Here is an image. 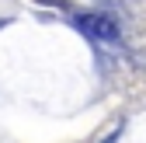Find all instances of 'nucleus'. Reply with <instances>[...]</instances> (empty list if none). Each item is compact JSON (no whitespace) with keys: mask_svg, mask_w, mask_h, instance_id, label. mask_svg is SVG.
I'll use <instances>...</instances> for the list:
<instances>
[{"mask_svg":"<svg viewBox=\"0 0 146 143\" xmlns=\"http://www.w3.org/2000/svg\"><path fill=\"white\" fill-rule=\"evenodd\" d=\"M73 21H77V28L87 35V39H94V42H118V28L108 21L104 14H90V11H84V14L73 17Z\"/></svg>","mask_w":146,"mask_h":143,"instance_id":"obj_1","label":"nucleus"},{"mask_svg":"<svg viewBox=\"0 0 146 143\" xmlns=\"http://www.w3.org/2000/svg\"><path fill=\"white\" fill-rule=\"evenodd\" d=\"M115 140H118V133H111V136H108V143H115Z\"/></svg>","mask_w":146,"mask_h":143,"instance_id":"obj_2","label":"nucleus"}]
</instances>
